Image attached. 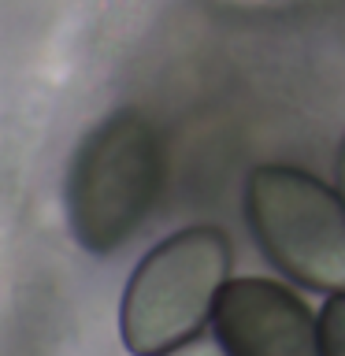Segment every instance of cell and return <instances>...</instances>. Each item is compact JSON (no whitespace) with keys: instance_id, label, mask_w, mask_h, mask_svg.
Returning <instances> with one entry per match:
<instances>
[{"instance_id":"6da1fadb","label":"cell","mask_w":345,"mask_h":356,"mask_svg":"<svg viewBox=\"0 0 345 356\" xmlns=\"http://www.w3.org/2000/svg\"><path fill=\"white\" fill-rule=\"evenodd\" d=\"M163 175L167 156L152 119L134 108L100 119L78 145L67 175V222L74 241L93 256L119 252L156 208Z\"/></svg>"},{"instance_id":"52a82bcc","label":"cell","mask_w":345,"mask_h":356,"mask_svg":"<svg viewBox=\"0 0 345 356\" xmlns=\"http://www.w3.org/2000/svg\"><path fill=\"white\" fill-rule=\"evenodd\" d=\"M338 193L345 200V141H342V152H338Z\"/></svg>"},{"instance_id":"277c9868","label":"cell","mask_w":345,"mask_h":356,"mask_svg":"<svg viewBox=\"0 0 345 356\" xmlns=\"http://www.w3.org/2000/svg\"><path fill=\"white\" fill-rule=\"evenodd\" d=\"M211 330L230 356H319V327L294 289L271 278H227Z\"/></svg>"},{"instance_id":"8992f818","label":"cell","mask_w":345,"mask_h":356,"mask_svg":"<svg viewBox=\"0 0 345 356\" xmlns=\"http://www.w3.org/2000/svg\"><path fill=\"white\" fill-rule=\"evenodd\" d=\"M156 356H230V353L219 345V338H200V334H197V338L175 345V349H163Z\"/></svg>"},{"instance_id":"5b68a950","label":"cell","mask_w":345,"mask_h":356,"mask_svg":"<svg viewBox=\"0 0 345 356\" xmlns=\"http://www.w3.org/2000/svg\"><path fill=\"white\" fill-rule=\"evenodd\" d=\"M316 327H319V356H345V289L323 300Z\"/></svg>"},{"instance_id":"7a4b0ae2","label":"cell","mask_w":345,"mask_h":356,"mask_svg":"<svg viewBox=\"0 0 345 356\" xmlns=\"http://www.w3.org/2000/svg\"><path fill=\"white\" fill-rule=\"evenodd\" d=\"M230 260L219 227H186L149 249L122 289V345L134 356H156L197 338L230 278Z\"/></svg>"},{"instance_id":"3957f363","label":"cell","mask_w":345,"mask_h":356,"mask_svg":"<svg viewBox=\"0 0 345 356\" xmlns=\"http://www.w3.org/2000/svg\"><path fill=\"white\" fill-rule=\"evenodd\" d=\"M245 222L286 278L319 293L345 289V200L323 178L264 163L245 178Z\"/></svg>"}]
</instances>
